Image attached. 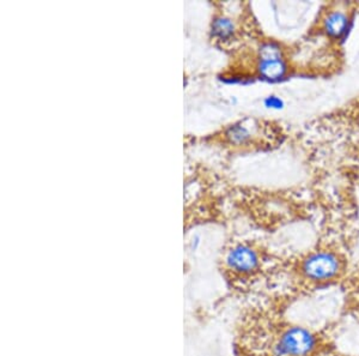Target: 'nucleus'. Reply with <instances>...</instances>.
I'll list each match as a JSON object with an SVG mask.
<instances>
[{
	"instance_id": "obj_5",
	"label": "nucleus",
	"mask_w": 359,
	"mask_h": 356,
	"mask_svg": "<svg viewBox=\"0 0 359 356\" xmlns=\"http://www.w3.org/2000/svg\"><path fill=\"white\" fill-rule=\"evenodd\" d=\"M347 28H349V17L346 13L334 11L326 18L325 30L333 38H342V35L346 33Z\"/></svg>"
},
{
	"instance_id": "obj_1",
	"label": "nucleus",
	"mask_w": 359,
	"mask_h": 356,
	"mask_svg": "<svg viewBox=\"0 0 359 356\" xmlns=\"http://www.w3.org/2000/svg\"><path fill=\"white\" fill-rule=\"evenodd\" d=\"M319 347V339L308 327L292 325L280 331L273 344L275 356H312Z\"/></svg>"
},
{
	"instance_id": "obj_4",
	"label": "nucleus",
	"mask_w": 359,
	"mask_h": 356,
	"mask_svg": "<svg viewBox=\"0 0 359 356\" xmlns=\"http://www.w3.org/2000/svg\"><path fill=\"white\" fill-rule=\"evenodd\" d=\"M287 64L283 58L282 59L260 60V65H259V71L261 73V76L268 81H278L280 78H283L287 73Z\"/></svg>"
},
{
	"instance_id": "obj_2",
	"label": "nucleus",
	"mask_w": 359,
	"mask_h": 356,
	"mask_svg": "<svg viewBox=\"0 0 359 356\" xmlns=\"http://www.w3.org/2000/svg\"><path fill=\"white\" fill-rule=\"evenodd\" d=\"M300 274L310 283H330L342 276V260L330 251H317L303 259Z\"/></svg>"
},
{
	"instance_id": "obj_8",
	"label": "nucleus",
	"mask_w": 359,
	"mask_h": 356,
	"mask_svg": "<svg viewBox=\"0 0 359 356\" xmlns=\"http://www.w3.org/2000/svg\"><path fill=\"white\" fill-rule=\"evenodd\" d=\"M266 103H267V105H268V106H272V107L280 106V101H279L278 98H267Z\"/></svg>"
},
{
	"instance_id": "obj_3",
	"label": "nucleus",
	"mask_w": 359,
	"mask_h": 356,
	"mask_svg": "<svg viewBox=\"0 0 359 356\" xmlns=\"http://www.w3.org/2000/svg\"><path fill=\"white\" fill-rule=\"evenodd\" d=\"M225 264L238 275H250L260 267V255L248 245H237L229 251Z\"/></svg>"
},
{
	"instance_id": "obj_7",
	"label": "nucleus",
	"mask_w": 359,
	"mask_h": 356,
	"mask_svg": "<svg viewBox=\"0 0 359 356\" xmlns=\"http://www.w3.org/2000/svg\"><path fill=\"white\" fill-rule=\"evenodd\" d=\"M282 50L275 43H266L260 48V60L282 59Z\"/></svg>"
},
{
	"instance_id": "obj_6",
	"label": "nucleus",
	"mask_w": 359,
	"mask_h": 356,
	"mask_svg": "<svg viewBox=\"0 0 359 356\" xmlns=\"http://www.w3.org/2000/svg\"><path fill=\"white\" fill-rule=\"evenodd\" d=\"M234 31V23L229 18H217L212 24V34L217 40H229L233 36Z\"/></svg>"
}]
</instances>
